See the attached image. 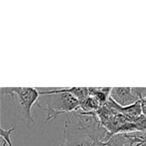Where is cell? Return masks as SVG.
<instances>
[{
    "mask_svg": "<svg viewBox=\"0 0 146 146\" xmlns=\"http://www.w3.org/2000/svg\"><path fill=\"white\" fill-rule=\"evenodd\" d=\"M39 90L41 96H45L46 107L43 108L40 105L37 106L47 112V116L44 121L46 123L50 121L56 120L59 115H66L73 111L80 110V101L74 97L72 94L68 92H57L53 88H40Z\"/></svg>",
    "mask_w": 146,
    "mask_h": 146,
    "instance_id": "6da1fadb",
    "label": "cell"
},
{
    "mask_svg": "<svg viewBox=\"0 0 146 146\" xmlns=\"http://www.w3.org/2000/svg\"><path fill=\"white\" fill-rule=\"evenodd\" d=\"M1 95L14 101L21 115L32 123H35L32 116V108L37 104L40 92L33 87H2Z\"/></svg>",
    "mask_w": 146,
    "mask_h": 146,
    "instance_id": "7a4b0ae2",
    "label": "cell"
},
{
    "mask_svg": "<svg viewBox=\"0 0 146 146\" xmlns=\"http://www.w3.org/2000/svg\"><path fill=\"white\" fill-rule=\"evenodd\" d=\"M145 139V132L122 133L113 135L107 143L110 146H136L144 144Z\"/></svg>",
    "mask_w": 146,
    "mask_h": 146,
    "instance_id": "3957f363",
    "label": "cell"
},
{
    "mask_svg": "<svg viewBox=\"0 0 146 146\" xmlns=\"http://www.w3.org/2000/svg\"><path fill=\"white\" fill-rule=\"evenodd\" d=\"M110 98L123 107L142 101L138 96L135 87H112Z\"/></svg>",
    "mask_w": 146,
    "mask_h": 146,
    "instance_id": "277c9868",
    "label": "cell"
},
{
    "mask_svg": "<svg viewBox=\"0 0 146 146\" xmlns=\"http://www.w3.org/2000/svg\"><path fill=\"white\" fill-rule=\"evenodd\" d=\"M64 146H97L100 142L95 139L86 136H66L62 134Z\"/></svg>",
    "mask_w": 146,
    "mask_h": 146,
    "instance_id": "5b68a950",
    "label": "cell"
},
{
    "mask_svg": "<svg viewBox=\"0 0 146 146\" xmlns=\"http://www.w3.org/2000/svg\"><path fill=\"white\" fill-rule=\"evenodd\" d=\"M112 87H88L89 95L96 97L98 101L104 105L110 98Z\"/></svg>",
    "mask_w": 146,
    "mask_h": 146,
    "instance_id": "8992f818",
    "label": "cell"
},
{
    "mask_svg": "<svg viewBox=\"0 0 146 146\" xmlns=\"http://www.w3.org/2000/svg\"><path fill=\"white\" fill-rule=\"evenodd\" d=\"M102 106V104L96 97L89 96L84 101L80 102V110L84 112H97Z\"/></svg>",
    "mask_w": 146,
    "mask_h": 146,
    "instance_id": "52a82bcc",
    "label": "cell"
},
{
    "mask_svg": "<svg viewBox=\"0 0 146 146\" xmlns=\"http://www.w3.org/2000/svg\"><path fill=\"white\" fill-rule=\"evenodd\" d=\"M15 129V127H10L9 129H3V127L0 128V135H1V138L3 141H5L7 143L8 146H13L12 144V141H11V133H13V131Z\"/></svg>",
    "mask_w": 146,
    "mask_h": 146,
    "instance_id": "ba28073f",
    "label": "cell"
},
{
    "mask_svg": "<svg viewBox=\"0 0 146 146\" xmlns=\"http://www.w3.org/2000/svg\"><path fill=\"white\" fill-rule=\"evenodd\" d=\"M141 105H142V115L146 117V103H145L142 100L141 101Z\"/></svg>",
    "mask_w": 146,
    "mask_h": 146,
    "instance_id": "9c48e42d",
    "label": "cell"
},
{
    "mask_svg": "<svg viewBox=\"0 0 146 146\" xmlns=\"http://www.w3.org/2000/svg\"><path fill=\"white\" fill-rule=\"evenodd\" d=\"M97 146H110V145H109L107 142H103V141H100V142H98V145Z\"/></svg>",
    "mask_w": 146,
    "mask_h": 146,
    "instance_id": "30bf717a",
    "label": "cell"
},
{
    "mask_svg": "<svg viewBox=\"0 0 146 146\" xmlns=\"http://www.w3.org/2000/svg\"><path fill=\"white\" fill-rule=\"evenodd\" d=\"M143 101H144L145 103H146V98H145V99H143Z\"/></svg>",
    "mask_w": 146,
    "mask_h": 146,
    "instance_id": "8fae6325",
    "label": "cell"
},
{
    "mask_svg": "<svg viewBox=\"0 0 146 146\" xmlns=\"http://www.w3.org/2000/svg\"><path fill=\"white\" fill-rule=\"evenodd\" d=\"M60 146H64V145H63V143H62V144L60 145Z\"/></svg>",
    "mask_w": 146,
    "mask_h": 146,
    "instance_id": "7c38bea8",
    "label": "cell"
},
{
    "mask_svg": "<svg viewBox=\"0 0 146 146\" xmlns=\"http://www.w3.org/2000/svg\"><path fill=\"white\" fill-rule=\"evenodd\" d=\"M142 145H144L145 146H146V143H145V144H142Z\"/></svg>",
    "mask_w": 146,
    "mask_h": 146,
    "instance_id": "4fadbf2b",
    "label": "cell"
},
{
    "mask_svg": "<svg viewBox=\"0 0 146 146\" xmlns=\"http://www.w3.org/2000/svg\"><path fill=\"white\" fill-rule=\"evenodd\" d=\"M145 143H146V139H145ZM145 143H144V144H145Z\"/></svg>",
    "mask_w": 146,
    "mask_h": 146,
    "instance_id": "5bb4252c",
    "label": "cell"
}]
</instances>
